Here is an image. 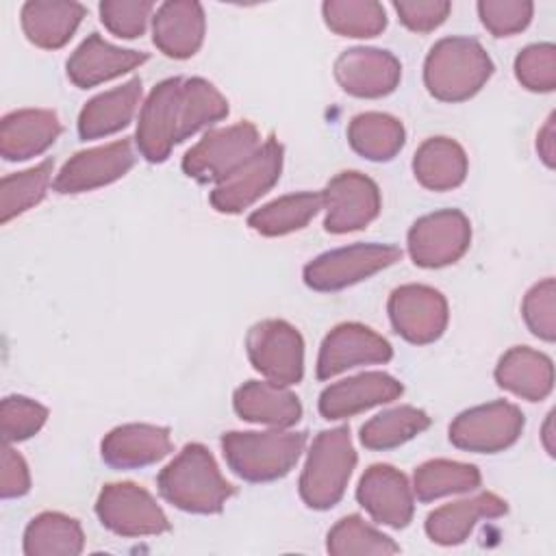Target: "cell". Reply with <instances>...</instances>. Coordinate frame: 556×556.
Here are the masks:
<instances>
[{
	"label": "cell",
	"mask_w": 556,
	"mask_h": 556,
	"mask_svg": "<svg viewBox=\"0 0 556 556\" xmlns=\"http://www.w3.org/2000/svg\"><path fill=\"white\" fill-rule=\"evenodd\" d=\"M161 495L185 513L213 515L224 508L235 486L226 482L213 454L202 443H187L156 478Z\"/></svg>",
	"instance_id": "cell-1"
},
{
	"label": "cell",
	"mask_w": 556,
	"mask_h": 556,
	"mask_svg": "<svg viewBox=\"0 0 556 556\" xmlns=\"http://www.w3.org/2000/svg\"><path fill=\"white\" fill-rule=\"evenodd\" d=\"M493 74V61L471 37L437 41L424 63V83L430 96L443 102H463L476 96Z\"/></svg>",
	"instance_id": "cell-2"
},
{
	"label": "cell",
	"mask_w": 556,
	"mask_h": 556,
	"mask_svg": "<svg viewBox=\"0 0 556 556\" xmlns=\"http://www.w3.org/2000/svg\"><path fill=\"white\" fill-rule=\"evenodd\" d=\"M306 445V432H226L222 452L239 478L271 482L287 476Z\"/></svg>",
	"instance_id": "cell-3"
},
{
	"label": "cell",
	"mask_w": 556,
	"mask_h": 556,
	"mask_svg": "<svg viewBox=\"0 0 556 556\" xmlns=\"http://www.w3.org/2000/svg\"><path fill=\"white\" fill-rule=\"evenodd\" d=\"M356 452L345 426L324 430L315 437L300 476V497L308 508L328 510L345 493Z\"/></svg>",
	"instance_id": "cell-4"
},
{
	"label": "cell",
	"mask_w": 556,
	"mask_h": 556,
	"mask_svg": "<svg viewBox=\"0 0 556 556\" xmlns=\"http://www.w3.org/2000/svg\"><path fill=\"white\" fill-rule=\"evenodd\" d=\"M402 258V250L395 245L382 243H356L339 250H330L313 258L304 267V282L313 291H339L380 269L397 263Z\"/></svg>",
	"instance_id": "cell-5"
},
{
	"label": "cell",
	"mask_w": 556,
	"mask_h": 556,
	"mask_svg": "<svg viewBox=\"0 0 556 556\" xmlns=\"http://www.w3.org/2000/svg\"><path fill=\"white\" fill-rule=\"evenodd\" d=\"M248 358L269 382L289 387L304 376L302 334L282 319H263L245 337Z\"/></svg>",
	"instance_id": "cell-6"
},
{
	"label": "cell",
	"mask_w": 556,
	"mask_h": 556,
	"mask_svg": "<svg viewBox=\"0 0 556 556\" xmlns=\"http://www.w3.org/2000/svg\"><path fill=\"white\" fill-rule=\"evenodd\" d=\"M258 130L250 122L208 130L182 156V172L200 182H219L245 159H250L258 150Z\"/></svg>",
	"instance_id": "cell-7"
},
{
	"label": "cell",
	"mask_w": 556,
	"mask_h": 556,
	"mask_svg": "<svg viewBox=\"0 0 556 556\" xmlns=\"http://www.w3.org/2000/svg\"><path fill=\"white\" fill-rule=\"evenodd\" d=\"M523 430L519 406L497 400L460 413L450 424V441L458 450L495 454L510 447Z\"/></svg>",
	"instance_id": "cell-8"
},
{
	"label": "cell",
	"mask_w": 556,
	"mask_h": 556,
	"mask_svg": "<svg viewBox=\"0 0 556 556\" xmlns=\"http://www.w3.org/2000/svg\"><path fill=\"white\" fill-rule=\"evenodd\" d=\"M96 515L104 528L119 536H150L169 530L163 508L135 482L104 484L96 502Z\"/></svg>",
	"instance_id": "cell-9"
},
{
	"label": "cell",
	"mask_w": 556,
	"mask_h": 556,
	"mask_svg": "<svg viewBox=\"0 0 556 556\" xmlns=\"http://www.w3.org/2000/svg\"><path fill=\"white\" fill-rule=\"evenodd\" d=\"M282 172V146L271 137L245 159L235 172L222 178L211 191V204L219 213H241L267 193Z\"/></svg>",
	"instance_id": "cell-10"
},
{
	"label": "cell",
	"mask_w": 556,
	"mask_h": 556,
	"mask_svg": "<svg viewBox=\"0 0 556 556\" xmlns=\"http://www.w3.org/2000/svg\"><path fill=\"white\" fill-rule=\"evenodd\" d=\"M471 226L456 208L437 211L419 217L406 237L408 254L419 267H445L456 263L469 248Z\"/></svg>",
	"instance_id": "cell-11"
},
{
	"label": "cell",
	"mask_w": 556,
	"mask_h": 556,
	"mask_svg": "<svg viewBox=\"0 0 556 556\" xmlns=\"http://www.w3.org/2000/svg\"><path fill=\"white\" fill-rule=\"evenodd\" d=\"M321 200L326 208L324 228L334 235L361 230L380 213V189L361 172L337 174L321 191Z\"/></svg>",
	"instance_id": "cell-12"
},
{
	"label": "cell",
	"mask_w": 556,
	"mask_h": 556,
	"mask_svg": "<svg viewBox=\"0 0 556 556\" xmlns=\"http://www.w3.org/2000/svg\"><path fill=\"white\" fill-rule=\"evenodd\" d=\"M387 311L395 332L408 343H432L447 326L445 298L426 285L397 287L389 298Z\"/></svg>",
	"instance_id": "cell-13"
},
{
	"label": "cell",
	"mask_w": 556,
	"mask_h": 556,
	"mask_svg": "<svg viewBox=\"0 0 556 556\" xmlns=\"http://www.w3.org/2000/svg\"><path fill=\"white\" fill-rule=\"evenodd\" d=\"M180 91L182 78H165L150 91L139 111L135 141L141 156L150 163L165 161L174 143H178Z\"/></svg>",
	"instance_id": "cell-14"
},
{
	"label": "cell",
	"mask_w": 556,
	"mask_h": 556,
	"mask_svg": "<svg viewBox=\"0 0 556 556\" xmlns=\"http://www.w3.org/2000/svg\"><path fill=\"white\" fill-rule=\"evenodd\" d=\"M391 343L363 324H339L321 341L317 356V378L328 380L345 369L371 363H389Z\"/></svg>",
	"instance_id": "cell-15"
},
{
	"label": "cell",
	"mask_w": 556,
	"mask_h": 556,
	"mask_svg": "<svg viewBox=\"0 0 556 556\" xmlns=\"http://www.w3.org/2000/svg\"><path fill=\"white\" fill-rule=\"evenodd\" d=\"M135 165L128 139L76 152L56 174L54 191L83 193L122 178Z\"/></svg>",
	"instance_id": "cell-16"
},
{
	"label": "cell",
	"mask_w": 556,
	"mask_h": 556,
	"mask_svg": "<svg viewBox=\"0 0 556 556\" xmlns=\"http://www.w3.org/2000/svg\"><path fill=\"white\" fill-rule=\"evenodd\" d=\"M413 486L406 476L391 465H371L356 486L358 504L376 523L404 528L413 519Z\"/></svg>",
	"instance_id": "cell-17"
},
{
	"label": "cell",
	"mask_w": 556,
	"mask_h": 556,
	"mask_svg": "<svg viewBox=\"0 0 556 556\" xmlns=\"http://www.w3.org/2000/svg\"><path fill=\"white\" fill-rule=\"evenodd\" d=\"M334 78L350 96L382 98L400 85L402 65L387 50L350 48L334 61Z\"/></svg>",
	"instance_id": "cell-18"
},
{
	"label": "cell",
	"mask_w": 556,
	"mask_h": 556,
	"mask_svg": "<svg viewBox=\"0 0 556 556\" xmlns=\"http://www.w3.org/2000/svg\"><path fill=\"white\" fill-rule=\"evenodd\" d=\"M402 391V382L384 371L358 374L326 387L319 395V413L326 419L352 417L371 406L397 400Z\"/></svg>",
	"instance_id": "cell-19"
},
{
	"label": "cell",
	"mask_w": 556,
	"mask_h": 556,
	"mask_svg": "<svg viewBox=\"0 0 556 556\" xmlns=\"http://www.w3.org/2000/svg\"><path fill=\"white\" fill-rule=\"evenodd\" d=\"M148 61L146 52L117 48L91 33L67 59V78L80 87H96L104 80L117 78Z\"/></svg>",
	"instance_id": "cell-20"
},
{
	"label": "cell",
	"mask_w": 556,
	"mask_h": 556,
	"mask_svg": "<svg viewBox=\"0 0 556 556\" xmlns=\"http://www.w3.org/2000/svg\"><path fill=\"white\" fill-rule=\"evenodd\" d=\"M172 452L169 430L152 424H124L113 428L100 443L102 460L115 469L152 465Z\"/></svg>",
	"instance_id": "cell-21"
},
{
	"label": "cell",
	"mask_w": 556,
	"mask_h": 556,
	"mask_svg": "<svg viewBox=\"0 0 556 556\" xmlns=\"http://www.w3.org/2000/svg\"><path fill=\"white\" fill-rule=\"evenodd\" d=\"M204 9L191 0L163 2L152 17V41L172 59L193 56L204 41Z\"/></svg>",
	"instance_id": "cell-22"
},
{
	"label": "cell",
	"mask_w": 556,
	"mask_h": 556,
	"mask_svg": "<svg viewBox=\"0 0 556 556\" xmlns=\"http://www.w3.org/2000/svg\"><path fill=\"white\" fill-rule=\"evenodd\" d=\"M61 135V122L48 109H22L2 117L0 154L7 161H26L46 152Z\"/></svg>",
	"instance_id": "cell-23"
},
{
	"label": "cell",
	"mask_w": 556,
	"mask_h": 556,
	"mask_svg": "<svg viewBox=\"0 0 556 556\" xmlns=\"http://www.w3.org/2000/svg\"><path fill=\"white\" fill-rule=\"evenodd\" d=\"M508 510L506 502L495 493H478L432 510L426 519V534L439 545L463 543L480 519H497Z\"/></svg>",
	"instance_id": "cell-24"
},
{
	"label": "cell",
	"mask_w": 556,
	"mask_h": 556,
	"mask_svg": "<svg viewBox=\"0 0 556 556\" xmlns=\"http://www.w3.org/2000/svg\"><path fill=\"white\" fill-rule=\"evenodd\" d=\"M232 406L241 419L274 428H291L302 417L298 395L269 380H250L241 384L232 395Z\"/></svg>",
	"instance_id": "cell-25"
},
{
	"label": "cell",
	"mask_w": 556,
	"mask_h": 556,
	"mask_svg": "<svg viewBox=\"0 0 556 556\" xmlns=\"http://www.w3.org/2000/svg\"><path fill=\"white\" fill-rule=\"evenodd\" d=\"M495 380L502 389L523 400L539 402L545 400L554 389V365L549 356L532 348L517 345L500 358Z\"/></svg>",
	"instance_id": "cell-26"
},
{
	"label": "cell",
	"mask_w": 556,
	"mask_h": 556,
	"mask_svg": "<svg viewBox=\"0 0 556 556\" xmlns=\"http://www.w3.org/2000/svg\"><path fill=\"white\" fill-rule=\"evenodd\" d=\"M22 28L30 43L56 50L63 48L76 33L80 20L85 17V7L80 2L67 0H33L22 7Z\"/></svg>",
	"instance_id": "cell-27"
},
{
	"label": "cell",
	"mask_w": 556,
	"mask_h": 556,
	"mask_svg": "<svg viewBox=\"0 0 556 556\" xmlns=\"http://www.w3.org/2000/svg\"><path fill=\"white\" fill-rule=\"evenodd\" d=\"M141 98V80L130 78L122 87L91 98L78 115V135L83 139H98L126 128L137 111Z\"/></svg>",
	"instance_id": "cell-28"
},
{
	"label": "cell",
	"mask_w": 556,
	"mask_h": 556,
	"mask_svg": "<svg viewBox=\"0 0 556 556\" xmlns=\"http://www.w3.org/2000/svg\"><path fill=\"white\" fill-rule=\"evenodd\" d=\"M467 154L450 137L426 139L413 159L415 178L430 191H450L463 185L467 176Z\"/></svg>",
	"instance_id": "cell-29"
},
{
	"label": "cell",
	"mask_w": 556,
	"mask_h": 556,
	"mask_svg": "<svg viewBox=\"0 0 556 556\" xmlns=\"http://www.w3.org/2000/svg\"><path fill=\"white\" fill-rule=\"evenodd\" d=\"M348 141L356 154L369 161H391L402 150L406 132L397 117L369 111L352 117Z\"/></svg>",
	"instance_id": "cell-30"
},
{
	"label": "cell",
	"mask_w": 556,
	"mask_h": 556,
	"mask_svg": "<svg viewBox=\"0 0 556 556\" xmlns=\"http://www.w3.org/2000/svg\"><path fill=\"white\" fill-rule=\"evenodd\" d=\"M83 547L85 534L80 523L63 513H41L24 532L26 556H76Z\"/></svg>",
	"instance_id": "cell-31"
},
{
	"label": "cell",
	"mask_w": 556,
	"mask_h": 556,
	"mask_svg": "<svg viewBox=\"0 0 556 556\" xmlns=\"http://www.w3.org/2000/svg\"><path fill=\"white\" fill-rule=\"evenodd\" d=\"M319 208H324L321 193H291L256 208L248 217V226L265 237H280L304 228L319 213Z\"/></svg>",
	"instance_id": "cell-32"
},
{
	"label": "cell",
	"mask_w": 556,
	"mask_h": 556,
	"mask_svg": "<svg viewBox=\"0 0 556 556\" xmlns=\"http://www.w3.org/2000/svg\"><path fill=\"white\" fill-rule=\"evenodd\" d=\"M480 471L469 463L458 460H428L415 469L413 493L419 502H432L443 495L465 493L480 486Z\"/></svg>",
	"instance_id": "cell-33"
},
{
	"label": "cell",
	"mask_w": 556,
	"mask_h": 556,
	"mask_svg": "<svg viewBox=\"0 0 556 556\" xmlns=\"http://www.w3.org/2000/svg\"><path fill=\"white\" fill-rule=\"evenodd\" d=\"M228 115V100L204 78H182L178 143Z\"/></svg>",
	"instance_id": "cell-34"
},
{
	"label": "cell",
	"mask_w": 556,
	"mask_h": 556,
	"mask_svg": "<svg viewBox=\"0 0 556 556\" xmlns=\"http://www.w3.org/2000/svg\"><path fill=\"white\" fill-rule=\"evenodd\" d=\"M430 426L428 413L415 406H397L384 410L361 428V443L367 450H391L397 447Z\"/></svg>",
	"instance_id": "cell-35"
},
{
	"label": "cell",
	"mask_w": 556,
	"mask_h": 556,
	"mask_svg": "<svg viewBox=\"0 0 556 556\" xmlns=\"http://www.w3.org/2000/svg\"><path fill=\"white\" fill-rule=\"evenodd\" d=\"M326 26L343 37H376L387 28V13L374 0H328L321 4Z\"/></svg>",
	"instance_id": "cell-36"
},
{
	"label": "cell",
	"mask_w": 556,
	"mask_h": 556,
	"mask_svg": "<svg viewBox=\"0 0 556 556\" xmlns=\"http://www.w3.org/2000/svg\"><path fill=\"white\" fill-rule=\"evenodd\" d=\"M52 161L46 159L43 163L9 174L0 182V219L7 224L9 219L22 215L24 211L39 204L48 191L50 176H52Z\"/></svg>",
	"instance_id": "cell-37"
},
{
	"label": "cell",
	"mask_w": 556,
	"mask_h": 556,
	"mask_svg": "<svg viewBox=\"0 0 556 556\" xmlns=\"http://www.w3.org/2000/svg\"><path fill=\"white\" fill-rule=\"evenodd\" d=\"M326 549L334 556H352V554H397L400 545L387 534L378 532L369 523H365L358 515H348L339 519L328 532Z\"/></svg>",
	"instance_id": "cell-38"
},
{
	"label": "cell",
	"mask_w": 556,
	"mask_h": 556,
	"mask_svg": "<svg viewBox=\"0 0 556 556\" xmlns=\"http://www.w3.org/2000/svg\"><path fill=\"white\" fill-rule=\"evenodd\" d=\"M48 419V408L24 395H9L0 404V430L4 443H15L37 434Z\"/></svg>",
	"instance_id": "cell-39"
},
{
	"label": "cell",
	"mask_w": 556,
	"mask_h": 556,
	"mask_svg": "<svg viewBox=\"0 0 556 556\" xmlns=\"http://www.w3.org/2000/svg\"><path fill=\"white\" fill-rule=\"evenodd\" d=\"M515 76L530 91H552L556 87L554 43H532L515 59Z\"/></svg>",
	"instance_id": "cell-40"
},
{
	"label": "cell",
	"mask_w": 556,
	"mask_h": 556,
	"mask_svg": "<svg viewBox=\"0 0 556 556\" xmlns=\"http://www.w3.org/2000/svg\"><path fill=\"white\" fill-rule=\"evenodd\" d=\"M521 315L530 332L543 341L556 339V282L545 278L536 282L523 298Z\"/></svg>",
	"instance_id": "cell-41"
},
{
	"label": "cell",
	"mask_w": 556,
	"mask_h": 556,
	"mask_svg": "<svg viewBox=\"0 0 556 556\" xmlns=\"http://www.w3.org/2000/svg\"><path fill=\"white\" fill-rule=\"evenodd\" d=\"M102 24L122 39H135L143 35L146 24L154 11L150 0H104L100 2Z\"/></svg>",
	"instance_id": "cell-42"
},
{
	"label": "cell",
	"mask_w": 556,
	"mask_h": 556,
	"mask_svg": "<svg viewBox=\"0 0 556 556\" xmlns=\"http://www.w3.org/2000/svg\"><path fill=\"white\" fill-rule=\"evenodd\" d=\"M534 13L530 0H480L478 15L482 26L495 37H508L523 30Z\"/></svg>",
	"instance_id": "cell-43"
},
{
	"label": "cell",
	"mask_w": 556,
	"mask_h": 556,
	"mask_svg": "<svg viewBox=\"0 0 556 556\" xmlns=\"http://www.w3.org/2000/svg\"><path fill=\"white\" fill-rule=\"evenodd\" d=\"M400 22L417 33H430L445 22L452 4L445 0H402L393 2Z\"/></svg>",
	"instance_id": "cell-44"
},
{
	"label": "cell",
	"mask_w": 556,
	"mask_h": 556,
	"mask_svg": "<svg viewBox=\"0 0 556 556\" xmlns=\"http://www.w3.org/2000/svg\"><path fill=\"white\" fill-rule=\"evenodd\" d=\"M28 489H30V473H28L26 460L22 458L20 452L4 445V450H2V473H0V495L4 500L20 497V495L28 493Z\"/></svg>",
	"instance_id": "cell-45"
},
{
	"label": "cell",
	"mask_w": 556,
	"mask_h": 556,
	"mask_svg": "<svg viewBox=\"0 0 556 556\" xmlns=\"http://www.w3.org/2000/svg\"><path fill=\"white\" fill-rule=\"evenodd\" d=\"M536 150H539V156L543 159V163L547 167H554V115H549L545 126L539 130Z\"/></svg>",
	"instance_id": "cell-46"
},
{
	"label": "cell",
	"mask_w": 556,
	"mask_h": 556,
	"mask_svg": "<svg viewBox=\"0 0 556 556\" xmlns=\"http://www.w3.org/2000/svg\"><path fill=\"white\" fill-rule=\"evenodd\" d=\"M543 445L549 456H554V410L547 415L543 426Z\"/></svg>",
	"instance_id": "cell-47"
}]
</instances>
